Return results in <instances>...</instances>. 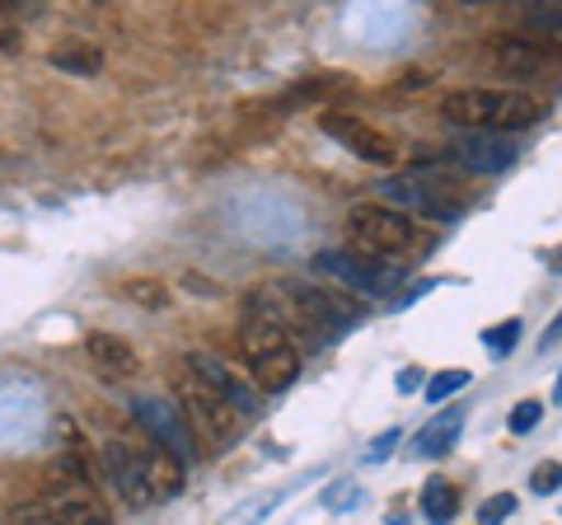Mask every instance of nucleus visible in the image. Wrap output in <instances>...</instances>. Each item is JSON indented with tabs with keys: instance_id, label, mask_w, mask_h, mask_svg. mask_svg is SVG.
Here are the masks:
<instances>
[{
	"instance_id": "1",
	"label": "nucleus",
	"mask_w": 562,
	"mask_h": 525,
	"mask_svg": "<svg viewBox=\"0 0 562 525\" xmlns=\"http://www.w3.org/2000/svg\"><path fill=\"white\" fill-rule=\"evenodd\" d=\"M441 118L460 122L464 132H525L543 118V99L525 94V90H450L441 99Z\"/></svg>"
},
{
	"instance_id": "2",
	"label": "nucleus",
	"mask_w": 562,
	"mask_h": 525,
	"mask_svg": "<svg viewBox=\"0 0 562 525\" xmlns=\"http://www.w3.org/2000/svg\"><path fill=\"white\" fill-rule=\"evenodd\" d=\"M347 231H351V249L361 258L390 262V268H398L403 258H413L422 249L417 225L384 202H357L347 212Z\"/></svg>"
},
{
	"instance_id": "3",
	"label": "nucleus",
	"mask_w": 562,
	"mask_h": 525,
	"mask_svg": "<svg viewBox=\"0 0 562 525\" xmlns=\"http://www.w3.org/2000/svg\"><path fill=\"white\" fill-rule=\"evenodd\" d=\"M239 343L244 357H249V376L258 380V390L281 394L291 390L295 376H301V347H295L272 320H262L258 310H244L239 320Z\"/></svg>"
},
{
	"instance_id": "4",
	"label": "nucleus",
	"mask_w": 562,
	"mask_h": 525,
	"mask_svg": "<svg viewBox=\"0 0 562 525\" xmlns=\"http://www.w3.org/2000/svg\"><path fill=\"white\" fill-rule=\"evenodd\" d=\"M179 409H183V417H188V427H198L211 446H235L239 436H244V417L231 399H221L216 390H206L202 380H183V390H179Z\"/></svg>"
},
{
	"instance_id": "5",
	"label": "nucleus",
	"mask_w": 562,
	"mask_h": 525,
	"mask_svg": "<svg viewBox=\"0 0 562 525\" xmlns=\"http://www.w3.org/2000/svg\"><path fill=\"white\" fill-rule=\"evenodd\" d=\"M314 272L347 287V291H361V295H394V287L403 282V268L361 258L357 249H324L319 258H314Z\"/></svg>"
},
{
	"instance_id": "6",
	"label": "nucleus",
	"mask_w": 562,
	"mask_h": 525,
	"mask_svg": "<svg viewBox=\"0 0 562 525\" xmlns=\"http://www.w3.org/2000/svg\"><path fill=\"white\" fill-rule=\"evenodd\" d=\"M286 291H291V301L301 305V314L314 324V334H319L324 343H333V338H342L347 328H357L366 314L357 310V301L351 295H342V291H333V287H314V282H286Z\"/></svg>"
},
{
	"instance_id": "7",
	"label": "nucleus",
	"mask_w": 562,
	"mask_h": 525,
	"mask_svg": "<svg viewBox=\"0 0 562 525\" xmlns=\"http://www.w3.org/2000/svg\"><path fill=\"white\" fill-rule=\"evenodd\" d=\"M132 417L140 423V432L150 436L160 450H169L179 465L198 460V442H192V427L179 404H169V399H155V394H140L132 399Z\"/></svg>"
},
{
	"instance_id": "8",
	"label": "nucleus",
	"mask_w": 562,
	"mask_h": 525,
	"mask_svg": "<svg viewBox=\"0 0 562 525\" xmlns=\"http://www.w3.org/2000/svg\"><path fill=\"white\" fill-rule=\"evenodd\" d=\"M319 127L333 136V142H342L357 160H371V165H398V142L390 132L371 127V122L351 118V113H328L319 118Z\"/></svg>"
},
{
	"instance_id": "9",
	"label": "nucleus",
	"mask_w": 562,
	"mask_h": 525,
	"mask_svg": "<svg viewBox=\"0 0 562 525\" xmlns=\"http://www.w3.org/2000/svg\"><path fill=\"white\" fill-rule=\"evenodd\" d=\"M454 165H464L469 174H506L516 165V142L502 132H460L450 142Z\"/></svg>"
},
{
	"instance_id": "10",
	"label": "nucleus",
	"mask_w": 562,
	"mask_h": 525,
	"mask_svg": "<svg viewBox=\"0 0 562 525\" xmlns=\"http://www.w3.org/2000/svg\"><path fill=\"white\" fill-rule=\"evenodd\" d=\"M188 376H192V380H202L206 390H216L221 399H231V404H235L244 417H254V413H258L254 384L244 380V376H235L216 353H188Z\"/></svg>"
},
{
	"instance_id": "11",
	"label": "nucleus",
	"mask_w": 562,
	"mask_h": 525,
	"mask_svg": "<svg viewBox=\"0 0 562 525\" xmlns=\"http://www.w3.org/2000/svg\"><path fill=\"white\" fill-rule=\"evenodd\" d=\"M487 52H492V62L512 76H543V71H553V66H562L558 43H549V38H492Z\"/></svg>"
},
{
	"instance_id": "12",
	"label": "nucleus",
	"mask_w": 562,
	"mask_h": 525,
	"mask_svg": "<svg viewBox=\"0 0 562 525\" xmlns=\"http://www.w3.org/2000/svg\"><path fill=\"white\" fill-rule=\"evenodd\" d=\"M132 455H136L140 479H146L150 502H169V498L183 493V465L173 460L169 450H160L155 442H132Z\"/></svg>"
},
{
	"instance_id": "13",
	"label": "nucleus",
	"mask_w": 562,
	"mask_h": 525,
	"mask_svg": "<svg viewBox=\"0 0 562 525\" xmlns=\"http://www.w3.org/2000/svg\"><path fill=\"white\" fill-rule=\"evenodd\" d=\"M85 357H90V366L103 380H132L140 371L136 347L127 338H117V334H103V328L85 334Z\"/></svg>"
},
{
	"instance_id": "14",
	"label": "nucleus",
	"mask_w": 562,
	"mask_h": 525,
	"mask_svg": "<svg viewBox=\"0 0 562 525\" xmlns=\"http://www.w3.org/2000/svg\"><path fill=\"white\" fill-rule=\"evenodd\" d=\"M464 409L460 404H450L431 417L427 427H422L413 442H408V460H446V455L454 450V442H460V432H464Z\"/></svg>"
},
{
	"instance_id": "15",
	"label": "nucleus",
	"mask_w": 562,
	"mask_h": 525,
	"mask_svg": "<svg viewBox=\"0 0 562 525\" xmlns=\"http://www.w3.org/2000/svg\"><path fill=\"white\" fill-rule=\"evenodd\" d=\"M103 465H109V474L117 483V493L127 498V506H155L150 493H146V479H140V469H136V455H132L127 436L109 442V450H103Z\"/></svg>"
},
{
	"instance_id": "16",
	"label": "nucleus",
	"mask_w": 562,
	"mask_h": 525,
	"mask_svg": "<svg viewBox=\"0 0 562 525\" xmlns=\"http://www.w3.org/2000/svg\"><path fill=\"white\" fill-rule=\"evenodd\" d=\"M47 512L57 516L61 525H113L109 506H103L90 488H57L47 502Z\"/></svg>"
},
{
	"instance_id": "17",
	"label": "nucleus",
	"mask_w": 562,
	"mask_h": 525,
	"mask_svg": "<svg viewBox=\"0 0 562 525\" xmlns=\"http://www.w3.org/2000/svg\"><path fill=\"white\" fill-rule=\"evenodd\" d=\"M417 512L427 516L431 525H450L454 516H460V488H454L450 479H431L427 488H422V498H417Z\"/></svg>"
},
{
	"instance_id": "18",
	"label": "nucleus",
	"mask_w": 562,
	"mask_h": 525,
	"mask_svg": "<svg viewBox=\"0 0 562 525\" xmlns=\"http://www.w3.org/2000/svg\"><path fill=\"white\" fill-rule=\"evenodd\" d=\"M117 295L122 301H132L136 310H169L173 305V291L160 282V277H127V282L117 287Z\"/></svg>"
},
{
	"instance_id": "19",
	"label": "nucleus",
	"mask_w": 562,
	"mask_h": 525,
	"mask_svg": "<svg viewBox=\"0 0 562 525\" xmlns=\"http://www.w3.org/2000/svg\"><path fill=\"white\" fill-rule=\"evenodd\" d=\"M469 371H460V366H450V371H436L427 384H422V394H427V404H446L450 394H460V390H469Z\"/></svg>"
},
{
	"instance_id": "20",
	"label": "nucleus",
	"mask_w": 562,
	"mask_h": 525,
	"mask_svg": "<svg viewBox=\"0 0 562 525\" xmlns=\"http://www.w3.org/2000/svg\"><path fill=\"white\" fill-rule=\"evenodd\" d=\"M520 334H525V324H520V320H502V324L483 328V347H487L492 357H512V353H516V343H520Z\"/></svg>"
},
{
	"instance_id": "21",
	"label": "nucleus",
	"mask_w": 562,
	"mask_h": 525,
	"mask_svg": "<svg viewBox=\"0 0 562 525\" xmlns=\"http://www.w3.org/2000/svg\"><path fill=\"white\" fill-rule=\"evenodd\" d=\"M52 66L57 71H76V76H94L99 71V52L85 47V52H52Z\"/></svg>"
},
{
	"instance_id": "22",
	"label": "nucleus",
	"mask_w": 562,
	"mask_h": 525,
	"mask_svg": "<svg viewBox=\"0 0 562 525\" xmlns=\"http://www.w3.org/2000/svg\"><path fill=\"white\" fill-rule=\"evenodd\" d=\"M516 493H492L483 506H479V525H502V521H512L516 516Z\"/></svg>"
},
{
	"instance_id": "23",
	"label": "nucleus",
	"mask_w": 562,
	"mask_h": 525,
	"mask_svg": "<svg viewBox=\"0 0 562 525\" xmlns=\"http://www.w3.org/2000/svg\"><path fill=\"white\" fill-rule=\"evenodd\" d=\"M530 493L549 498V493H562V465L558 460H543L530 469Z\"/></svg>"
},
{
	"instance_id": "24",
	"label": "nucleus",
	"mask_w": 562,
	"mask_h": 525,
	"mask_svg": "<svg viewBox=\"0 0 562 525\" xmlns=\"http://www.w3.org/2000/svg\"><path fill=\"white\" fill-rule=\"evenodd\" d=\"M539 417H543V404L539 399H520V404L512 409V417H506V427H512L516 436H530L539 427Z\"/></svg>"
},
{
	"instance_id": "25",
	"label": "nucleus",
	"mask_w": 562,
	"mask_h": 525,
	"mask_svg": "<svg viewBox=\"0 0 562 525\" xmlns=\"http://www.w3.org/2000/svg\"><path fill=\"white\" fill-rule=\"evenodd\" d=\"M357 502H361L357 479H338V483H333L328 493H324V506H328V512H347V506H357Z\"/></svg>"
},
{
	"instance_id": "26",
	"label": "nucleus",
	"mask_w": 562,
	"mask_h": 525,
	"mask_svg": "<svg viewBox=\"0 0 562 525\" xmlns=\"http://www.w3.org/2000/svg\"><path fill=\"white\" fill-rule=\"evenodd\" d=\"M398 442H403V432L398 427H390V432H380L371 446H366V465H384L390 460V455L398 450Z\"/></svg>"
},
{
	"instance_id": "27",
	"label": "nucleus",
	"mask_w": 562,
	"mask_h": 525,
	"mask_svg": "<svg viewBox=\"0 0 562 525\" xmlns=\"http://www.w3.org/2000/svg\"><path fill=\"white\" fill-rule=\"evenodd\" d=\"M14 525H61V521L52 516L47 506H24V512H20V521H14Z\"/></svg>"
},
{
	"instance_id": "28",
	"label": "nucleus",
	"mask_w": 562,
	"mask_h": 525,
	"mask_svg": "<svg viewBox=\"0 0 562 525\" xmlns=\"http://www.w3.org/2000/svg\"><path fill=\"white\" fill-rule=\"evenodd\" d=\"M422 380H427V376H422L417 366H403V371H398V394H417Z\"/></svg>"
},
{
	"instance_id": "29",
	"label": "nucleus",
	"mask_w": 562,
	"mask_h": 525,
	"mask_svg": "<svg viewBox=\"0 0 562 525\" xmlns=\"http://www.w3.org/2000/svg\"><path fill=\"white\" fill-rule=\"evenodd\" d=\"M562 343V310L553 314V324L543 328V343H539V353H549V347H558Z\"/></svg>"
},
{
	"instance_id": "30",
	"label": "nucleus",
	"mask_w": 562,
	"mask_h": 525,
	"mask_svg": "<svg viewBox=\"0 0 562 525\" xmlns=\"http://www.w3.org/2000/svg\"><path fill=\"white\" fill-rule=\"evenodd\" d=\"M549 262H553L549 272H562V249H553V254H549Z\"/></svg>"
},
{
	"instance_id": "31",
	"label": "nucleus",
	"mask_w": 562,
	"mask_h": 525,
	"mask_svg": "<svg viewBox=\"0 0 562 525\" xmlns=\"http://www.w3.org/2000/svg\"><path fill=\"white\" fill-rule=\"evenodd\" d=\"M553 404H562V371H558V384H553Z\"/></svg>"
},
{
	"instance_id": "32",
	"label": "nucleus",
	"mask_w": 562,
	"mask_h": 525,
	"mask_svg": "<svg viewBox=\"0 0 562 525\" xmlns=\"http://www.w3.org/2000/svg\"><path fill=\"white\" fill-rule=\"evenodd\" d=\"M0 47H14V43H10V33H0Z\"/></svg>"
}]
</instances>
